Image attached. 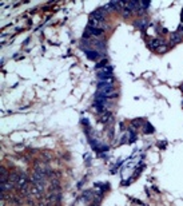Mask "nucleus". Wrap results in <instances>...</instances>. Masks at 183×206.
<instances>
[{
  "mask_svg": "<svg viewBox=\"0 0 183 206\" xmlns=\"http://www.w3.org/2000/svg\"><path fill=\"white\" fill-rule=\"evenodd\" d=\"M96 75H98L99 80H102V79L107 78V76H112V67H111V66H106L104 68H100V70H98Z\"/></svg>",
  "mask_w": 183,
  "mask_h": 206,
  "instance_id": "nucleus-1",
  "label": "nucleus"
},
{
  "mask_svg": "<svg viewBox=\"0 0 183 206\" xmlns=\"http://www.w3.org/2000/svg\"><path fill=\"white\" fill-rule=\"evenodd\" d=\"M162 44H167V43H166L163 39H150V40H148V46H150V48L155 50V51H157Z\"/></svg>",
  "mask_w": 183,
  "mask_h": 206,
  "instance_id": "nucleus-2",
  "label": "nucleus"
},
{
  "mask_svg": "<svg viewBox=\"0 0 183 206\" xmlns=\"http://www.w3.org/2000/svg\"><path fill=\"white\" fill-rule=\"evenodd\" d=\"M26 186H29L28 185V178H27L26 174H23V173H21L20 177H19V179H18V182H16V187L20 190V189L26 187Z\"/></svg>",
  "mask_w": 183,
  "mask_h": 206,
  "instance_id": "nucleus-3",
  "label": "nucleus"
},
{
  "mask_svg": "<svg viewBox=\"0 0 183 206\" xmlns=\"http://www.w3.org/2000/svg\"><path fill=\"white\" fill-rule=\"evenodd\" d=\"M91 18L96 19V20H103L106 18V9L104 8H100V9H96L91 14Z\"/></svg>",
  "mask_w": 183,
  "mask_h": 206,
  "instance_id": "nucleus-4",
  "label": "nucleus"
},
{
  "mask_svg": "<svg viewBox=\"0 0 183 206\" xmlns=\"http://www.w3.org/2000/svg\"><path fill=\"white\" fill-rule=\"evenodd\" d=\"M182 36H180V34L179 32H172V34H170V44H179L180 42H182Z\"/></svg>",
  "mask_w": 183,
  "mask_h": 206,
  "instance_id": "nucleus-5",
  "label": "nucleus"
},
{
  "mask_svg": "<svg viewBox=\"0 0 183 206\" xmlns=\"http://www.w3.org/2000/svg\"><path fill=\"white\" fill-rule=\"evenodd\" d=\"M15 182H11V181H6V182H1V185H0V189H1V192H9V190H12V189L15 187L16 185H14Z\"/></svg>",
  "mask_w": 183,
  "mask_h": 206,
  "instance_id": "nucleus-6",
  "label": "nucleus"
},
{
  "mask_svg": "<svg viewBox=\"0 0 183 206\" xmlns=\"http://www.w3.org/2000/svg\"><path fill=\"white\" fill-rule=\"evenodd\" d=\"M86 55H87L88 59H91V60H98L99 58H100V54L98 52V51H90V50H84Z\"/></svg>",
  "mask_w": 183,
  "mask_h": 206,
  "instance_id": "nucleus-7",
  "label": "nucleus"
},
{
  "mask_svg": "<svg viewBox=\"0 0 183 206\" xmlns=\"http://www.w3.org/2000/svg\"><path fill=\"white\" fill-rule=\"evenodd\" d=\"M87 31L91 34V36H96V38H99V36H102V34H103V29H99V28H92V27H87Z\"/></svg>",
  "mask_w": 183,
  "mask_h": 206,
  "instance_id": "nucleus-8",
  "label": "nucleus"
},
{
  "mask_svg": "<svg viewBox=\"0 0 183 206\" xmlns=\"http://www.w3.org/2000/svg\"><path fill=\"white\" fill-rule=\"evenodd\" d=\"M134 26L137 27V28H139V29H144L148 24H147V20H146V19H142V20H137V22H135Z\"/></svg>",
  "mask_w": 183,
  "mask_h": 206,
  "instance_id": "nucleus-9",
  "label": "nucleus"
},
{
  "mask_svg": "<svg viewBox=\"0 0 183 206\" xmlns=\"http://www.w3.org/2000/svg\"><path fill=\"white\" fill-rule=\"evenodd\" d=\"M19 177H20L19 173H11V174H9V181L16 183V182H18V179H19Z\"/></svg>",
  "mask_w": 183,
  "mask_h": 206,
  "instance_id": "nucleus-10",
  "label": "nucleus"
},
{
  "mask_svg": "<svg viewBox=\"0 0 183 206\" xmlns=\"http://www.w3.org/2000/svg\"><path fill=\"white\" fill-rule=\"evenodd\" d=\"M167 48H169V46H167V44H162V46H160L159 48L157 50V52L158 54H164L166 51H167Z\"/></svg>",
  "mask_w": 183,
  "mask_h": 206,
  "instance_id": "nucleus-11",
  "label": "nucleus"
},
{
  "mask_svg": "<svg viewBox=\"0 0 183 206\" xmlns=\"http://www.w3.org/2000/svg\"><path fill=\"white\" fill-rule=\"evenodd\" d=\"M106 64H107V59H103V60H100L98 64H96V68H98V70H100V68H104Z\"/></svg>",
  "mask_w": 183,
  "mask_h": 206,
  "instance_id": "nucleus-12",
  "label": "nucleus"
},
{
  "mask_svg": "<svg viewBox=\"0 0 183 206\" xmlns=\"http://www.w3.org/2000/svg\"><path fill=\"white\" fill-rule=\"evenodd\" d=\"M123 18H128V16H130V15H131V11H130V9H128V8H126V7H123Z\"/></svg>",
  "mask_w": 183,
  "mask_h": 206,
  "instance_id": "nucleus-13",
  "label": "nucleus"
},
{
  "mask_svg": "<svg viewBox=\"0 0 183 206\" xmlns=\"http://www.w3.org/2000/svg\"><path fill=\"white\" fill-rule=\"evenodd\" d=\"M146 134H151V133H154V128H152V126L150 125V123H147V125H146V131H144Z\"/></svg>",
  "mask_w": 183,
  "mask_h": 206,
  "instance_id": "nucleus-14",
  "label": "nucleus"
},
{
  "mask_svg": "<svg viewBox=\"0 0 183 206\" xmlns=\"http://www.w3.org/2000/svg\"><path fill=\"white\" fill-rule=\"evenodd\" d=\"M178 32H179V34H180V36H182V38H183V26H182V24H180V26L178 27Z\"/></svg>",
  "mask_w": 183,
  "mask_h": 206,
  "instance_id": "nucleus-15",
  "label": "nucleus"
},
{
  "mask_svg": "<svg viewBox=\"0 0 183 206\" xmlns=\"http://www.w3.org/2000/svg\"><path fill=\"white\" fill-rule=\"evenodd\" d=\"M16 206H21V205H16Z\"/></svg>",
  "mask_w": 183,
  "mask_h": 206,
  "instance_id": "nucleus-16",
  "label": "nucleus"
}]
</instances>
